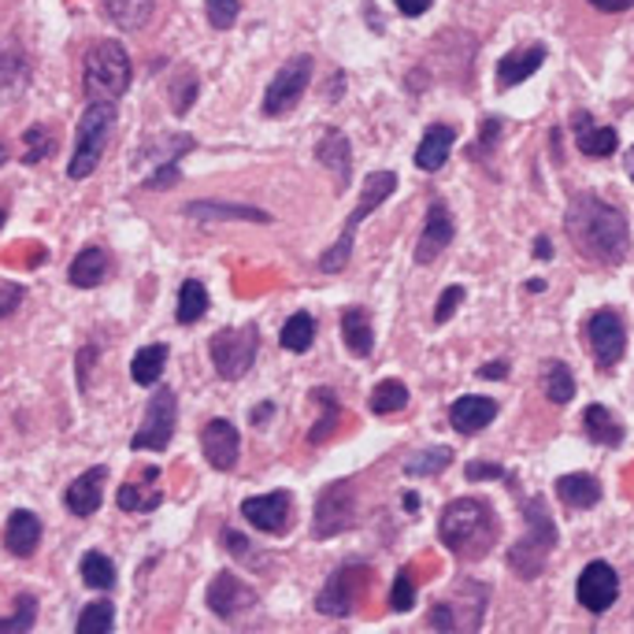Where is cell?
<instances>
[{"mask_svg": "<svg viewBox=\"0 0 634 634\" xmlns=\"http://www.w3.org/2000/svg\"><path fill=\"white\" fill-rule=\"evenodd\" d=\"M449 241H453V212L445 208V201H431L423 219V234L416 241V264H434Z\"/></svg>", "mask_w": 634, "mask_h": 634, "instance_id": "obj_17", "label": "cell"}, {"mask_svg": "<svg viewBox=\"0 0 634 634\" xmlns=\"http://www.w3.org/2000/svg\"><path fill=\"white\" fill-rule=\"evenodd\" d=\"M494 419H497V401H494V397L468 394V397H456L453 408H449V423H453L460 434L486 431Z\"/></svg>", "mask_w": 634, "mask_h": 634, "instance_id": "obj_19", "label": "cell"}, {"mask_svg": "<svg viewBox=\"0 0 634 634\" xmlns=\"http://www.w3.org/2000/svg\"><path fill=\"white\" fill-rule=\"evenodd\" d=\"M576 598H579V605L587 609V612H594V616L609 612L612 605H616V598H620L616 568L605 565V560H590V565L579 571Z\"/></svg>", "mask_w": 634, "mask_h": 634, "instance_id": "obj_13", "label": "cell"}, {"mask_svg": "<svg viewBox=\"0 0 634 634\" xmlns=\"http://www.w3.org/2000/svg\"><path fill=\"white\" fill-rule=\"evenodd\" d=\"M0 230H4V212H0Z\"/></svg>", "mask_w": 634, "mask_h": 634, "instance_id": "obj_60", "label": "cell"}, {"mask_svg": "<svg viewBox=\"0 0 634 634\" xmlns=\"http://www.w3.org/2000/svg\"><path fill=\"white\" fill-rule=\"evenodd\" d=\"M78 571H82V582H86L89 590H111V587H116V565H111V557L97 554V549L82 557Z\"/></svg>", "mask_w": 634, "mask_h": 634, "instance_id": "obj_36", "label": "cell"}, {"mask_svg": "<svg viewBox=\"0 0 634 634\" xmlns=\"http://www.w3.org/2000/svg\"><path fill=\"white\" fill-rule=\"evenodd\" d=\"M541 390L554 405H568L576 397V375L565 361H546L541 364Z\"/></svg>", "mask_w": 634, "mask_h": 634, "instance_id": "obj_32", "label": "cell"}, {"mask_svg": "<svg viewBox=\"0 0 634 634\" xmlns=\"http://www.w3.org/2000/svg\"><path fill=\"white\" fill-rule=\"evenodd\" d=\"M105 483H108V468L105 464L82 472L64 494V505L71 508V516H78V519L94 516L100 508V501H105Z\"/></svg>", "mask_w": 634, "mask_h": 634, "instance_id": "obj_18", "label": "cell"}, {"mask_svg": "<svg viewBox=\"0 0 634 634\" xmlns=\"http://www.w3.org/2000/svg\"><path fill=\"white\" fill-rule=\"evenodd\" d=\"M546 45H524V49H513L508 56H501L497 64V86L501 89H513L519 82H527L535 71L546 64Z\"/></svg>", "mask_w": 634, "mask_h": 634, "instance_id": "obj_21", "label": "cell"}, {"mask_svg": "<svg viewBox=\"0 0 634 634\" xmlns=\"http://www.w3.org/2000/svg\"><path fill=\"white\" fill-rule=\"evenodd\" d=\"M111 627H116V609H111V601H94V605L82 609V616L75 620L78 634H108Z\"/></svg>", "mask_w": 634, "mask_h": 634, "instance_id": "obj_39", "label": "cell"}, {"mask_svg": "<svg viewBox=\"0 0 634 634\" xmlns=\"http://www.w3.org/2000/svg\"><path fill=\"white\" fill-rule=\"evenodd\" d=\"M312 56H290L286 64L275 71V78L268 82V89H264V116L279 119L286 111L298 108V100L304 97V89H309L312 82Z\"/></svg>", "mask_w": 634, "mask_h": 634, "instance_id": "obj_10", "label": "cell"}, {"mask_svg": "<svg viewBox=\"0 0 634 634\" xmlns=\"http://www.w3.org/2000/svg\"><path fill=\"white\" fill-rule=\"evenodd\" d=\"M627 171H631V182H634V149H627Z\"/></svg>", "mask_w": 634, "mask_h": 634, "instance_id": "obj_58", "label": "cell"}, {"mask_svg": "<svg viewBox=\"0 0 634 634\" xmlns=\"http://www.w3.org/2000/svg\"><path fill=\"white\" fill-rule=\"evenodd\" d=\"M582 431H587L590 442L605 445V449H616L623 442V423L605 405H590L587 412H582Z\"/></svg>", "mask_w": 634, "mask_h": 634, "instance_id": "obj_28", "label": "cell"}, {"mask_svg": "<svg viewBox=\"0 0 634 634\" xmlns=\"http://www.w3.org/2000/svg\"><path fill=\"white\" fill-rule=\"evenodd\" d=\"M26 152H23V163H41L45 157H53V149H56V141L53 135H49V127H30L26 135Z\"/></svg>", "mask_w": 634, "mask_h": 634, "instance_id": "obj_43", "label": "cell"}, {"mask_svg": "<svg viewBox=\"0 0 634 634\" xmlns=\"http://www.w3.org/2000/svg\"><path fill=\"white\" fill-rule=\"evenodd\" d=\"M8 160V152H4V146H0V163H4Z\"/></svg>", "mask_w": 634, "mask_h": 634, "instance_id": "obj_59", "label": "cell"}, {"mask_svg": "<svg viewBox=\"0 0 634 634\" xmlns=\"http://www.w3.org/2000/svg\"><path fill=\"white\" fill-rule=\"evenodd\" d=\"M535 257H538V260L554 257V249H549V238H538V241H535Z\"/></svg>", "mask_w": 634, "mask_h": 634, "instance_id": "obj_55", "label": "cell"}, {"mask_svg": "<svg viewBox=\"0 0 634 634\" xmlns=\"http://www.w3.org/2000/svg\"><path fill=\"white\" fill-rule=\"evenodd\" d=\"M356 524V494L350 483H331L315 497V516H312V535L315 538H334L342 530Z\"/></svg>", "mask_w": 634, "mask_h": 634, "instance_id": "obj_11", "label": "cell"}, {"mask_svg": "<svg viewBox=\"0 0 634 634\" xmlns=\"http://www.w3.org/2000/svg\"><path fill=\"white\" fill-rule=\"evenodd\" d=\"M105 275H108V252L100 245H86L67 268V279L78 290H94V286L105 282Z\"/></svg>", "mask_w": 634, "mask_h": 634, "instance_id": "obj_26", "label": "cell"}, {"mask_svg": "<svg viewBox=\"0 0 634 634\" xmlns=\"http://www.w3.org/2000/svg\"><path fill=\"white\" fill-rule=\"evenodd\" d=\"M23 298H26V290L19 282H0V320H8V315L23 304Z\"/></svg>", "mask_w": 634, "mask_h": 634, "instance_id": "obj_47", "label": "cell"}, {"mask_svg": "<svg viewBox=\"0 0 634 634\" xmlns=\"http://www.w3.org/2000/svg\"><path fill=\"white\" fill-rule=\"evenodd\" d=\"M453 141H456V130L445 127V122H434V127H427V135H423V141H419V149H416V168L427 171V175L442 171L445 160H449V149H453Z\"/></svg>", "mask_w": 634, "mask_h": 634, "instance_id": "obj_22", "label": "cell"}, {"mask_svg": "<svg viewBox=\"0 0 634 634\" xmlns=\"http://www.w3.org/2000/svg\"><path fill=\"white\" fill-rule=\"evenodd\" d=\"M163 364H168V345L163 342L146 345V350H138L135 361H130V378H135L138 386H157L163 375Z\"/></svg>", "mask_w": 634, "mask_h": 634, "instance_id": "obj_33", "label": "cell"}, {"mask_svg": "<svg viewBox=\"0 0 634 634\" xmlns=\"http://www.w3.org/2000/svg\"><path fill=\"white\" fill-rule=\"evenodd\" d=\"M557 497L565 501L568 508H594L601 501V483L587 472H571L557 479Z\"/></svg>", "mask_w": 634, "mask_h": 634, "instance_id": "obj_29", "label": "cell"}, {"mask_svg": "<svg viewBox=\"0 0 634 634\" xmlns=\"http://www.w3.org/2000/svg\"><path fill=\"white\" fill-rule=\"evenodd\" d=\"M405 405H408V386L401 383V378H386V383H378L372 390V412L375 416H394V412H401Z\"/></svg>", "mask_w": 634, "mask_h": 634, "instance_id": "obj_38", "label": "cell"}, {"mask_svg": "<svg viewBox=\"0 0 634 634\" xmlns=\"http://www.w3.org/2000/svg\"><path fill=\"white\" fill-rule=\"evenodd\" d=\"M279 342H282V350H290V353H309L315 342V320L309 312L290 315V320L282 323Z\"/></svg>", "mask_w": 634, "mask_h": 634, "instance_id": "obj_34", "label": "cell"}, {"mask_svg": "<svg viewBox=\"0 0 634 634\" xmlns=\"http://www.w3.org/2000/svg\"><path fill=\"white\" fill-rule=\"evenodd\" d=\"M568 241L579 249V257L601 264V268H616L631 252V230L627 219L616 204L594 197V193H579L568 204L565 216Z\"/></svg>", "mask_w": 634, "mask_h": 634, "instance_id": "obj_1", "label": "cell"}, {"mask_svg": "<svg viewBox=\"0 0 634 634\" xmlns=\"http://www.w3.org/2000/svg\"><path fill=\"white\" fill-rule=\"evenodd\" d=\"M464 475L472 479V483H483V479H505V483H513V475H508L501 464H475V460L464 468Z\"/></svg>", "mask_w": 634, "mask_h": 634, "instance_id": "obj_49", "label": "cell"}, {"mask_svg": "<svg viewBox=\"0 0 634 634\" xmlns=\"http://www.w3.org/2000/svg\"><path fill=\"white\" fill-rule=\"evenodd\" d=\"M37 620V598L34 594H19L12 616H0V634H26Z\"/></svg>", "mask_w": 634, "mask_h": 634, "instance_id": "obj_40", "label": "cell"}, {"mask_svg": "<svg viewBox=\"0 0 634 634\" xmlns=\"http://www.w3.org/2000/svg\"><path fill=\"white\" fill-rule=\"evenodd\" d=\"M576 146L582 157L605 160L620 149V135L612 127H594V119L587 111H576Z\"/></svg>", "mask_w": 634, "mask_h": 634, "instance_id": "obj_23", "label": "cell"}, {"mask_svg": "<svg viewBox=\"0 0 634 634\" xmlns=\"http://www.w3.org/2000/svg\"><path fill=\"white\" fill-rule=\"evenodd\" d=\"M130 56L119 41H94L82 60V94L86 100H119L130 89Z\"/></svg>", "mask_w": 634, "mask_h": 634, "instance_id": "obj_4", "label": "cell"}, {"mask_svg": "<svg viewBox=\"0 0 634 634\" xmlns=\"http://www.w3.org/2000/svg\"><path fill=\"white\" fill-rule=\"evenodd\" d=\"M241 516L257 530H264V535H286L293 519V494L271 490V494H260V497H245Z\"/></svg>", "mask_w": 634, "mask_h": 634, "instance_id": "obj_14", "label": "cell"}, {"mask_svg": "<svg viewBox=\"0 0 634 634\" xmlns=\"http://www.w3.org/2000/svg\"><path fill=\"white\" fill-rule=\"evenodd\" d=\"M479 375H483V378H508V364L505 361H490Z\"/></svg>", "mask_w": 634, "mask_h": 634, "instance_id": "obj_54", "label": "cell"}, {"mask_svg": "<svg viewBox=\"0 0 634 634\" xmlns=\"http://www.w3.org/2000/svg\"><path fill=\"white\" fill-rule=\"evenodd\" d=\"M108 19L119 30H141L149 26L152 12H157V0H100Z\"/></svg>", "mask_w": 634, "mask_h": 634, "instance_id": "obj_31", "label": "cell"}, {"mask_svg": "<svg viewBox=\"0 0 634 634\" xmlns=\"http://www.w3.org/2000/svg\"><path fill=\"white\" fill-rule=\"evenodd\" d=\"M394 190H397V175H394V171H372V175L364 179L361 201H356V208L350 212V219H345V227H342V234H337V241L323 252V260H320V268H323L326 275L345 271V264H350V257H353L356 227H361V223L372 216V212H375L386 197H390Z\"/></svg>", "mask_w": 634, "mask_h": 634, "instance_id": "obj_6", "label": "cell"}, {"mask_svg": "<svg viewBox=\"0 0 634 634\" xmlns=\"http://www.w3.org/2000/svg\"><path fill=\"white\" fill-rule=\"evenodd\" d=\"M257 350H260L257 323L223 326V331L212 334V342H208L212 367H216V375L227 378V383H238V378L249 372L252 361H257Z\"/></svg>", "mask_w": 634, "mask_h": 634, "instance_id": "obj_7", "label": "cell"}, {"mask_svg": "<svg viewBox=\"0 0 634 634\" xmlns=\"http://www.w3.org/2000/svg\"><path fill=\"white\" fill-rule=\"evenodd\" d=\"M223 541H227V549L234 557H249V538L238 535L234 527H223Z\"/></svg>", "mask_w": 634, "mask_h": 634, "instance_id": "obj_50", "label": "cell"}, {"mask_svg": "<svg viewBox=\"0 0 634 634\" xmlns=\"http://www.w3.org/2000/svg\"><path fill=\"white\" fill-rule=\"evenodd\" d=\"M449 464H453V449H449V445H434V449H423V453H416L412 460H405V475L427 479V475L445 472Z\"/></svg>", "mask_w": 634, "mask_h": 634, "instance_id": "obj_37", "label": "cell"}, {"mask_svg": "<svg viewBox=\"0 0 634 634\" xmlns=\"http://www.w3.org/2000/svg\"><path fill=\"white\" fill-rule=\"evenodd\" d=\"M175 182H179V160H168L146 179V190H168V186H175Z\"/></svg>", "mask_w": 634, "mask_h": 634, "instance_id": "obj_48", "label": "cell"}, {"mask_svg": "<svg viewBox=\"0 0 634 634\" xmlns=\"http://www.w3.org/2000/svg\"><path fill=\"white\" fill-rule=\"evenodd\" d=\"M438 538L456 560H483L497 541L494 508L483 497H456L442 508Z\"/></svg>", "mask_w": 634, "mask_h": 634, "instance_id": "obj_2", "label": "cell"}, {"mask_svg": "<svg viewBox=\"0 0 634 634\" xmlns=\"http://www.w3.org/2000/svg\"><path fill=\"white\" fill-rule=\"evenodd\" d=\"M271 412H275V408H271V405H260V408H257V412H252V423H264V419H268Z\"/></svg>", "mask_w": 634, "mask_h": 634, "instance_id": "obj_56", "label": "cell"}, {"mask_svg": "<svg viewBox=\"0 0 634 634\" xmlns=\"http://www.w3.org/2000/svg\"><path fill=\"white\" fill-rule=\"evenodd\" d=\"M197 94H201V82H197V75L193 71H179L175 78H171V111L175 116H186V111L193 108V100H197Z\"/></svg>", "mask_w": 634, "mask_h": 634, "instance_id": "obj_41", "label": "cell"}, {"mask_svg": "<svg viewBox=\"0 0 634 634\" xmlns=\"http://www.w3.org/2000/svg\"><path fill=\"white\" fill-rule=\"evenodd\" d=\"M204 312H208V290L201 286V279H186V282H182V290H179L175 320L182 326H190V323H197Z\"/></svg>", "mask_w": 634, "mask_h": 634, "instance_id": "obj_35", "label": "cell"}, {"mask_svg": "<svg viewBox=\"0 0 634 634\" xmlns=\"http://www.w3.org/2000/svg\"><path fill=\"white\" fill-rule=\"evenodd\" d=\"M315 160L323 163L326 171H334L337 190H350V171H353V152H350V138L337 127H326V135L315 146Z\"/></svg>", "mask_w": 634, "mask_h": 634, "instance_id": "obj_20", "label": "cell"}, {"mask_svg": "<svg viewBox=\"0 0 634 634\" xmlns=\"http://www.w3.org/2000/svg\"><path fill=\"white\" fill-rule=\"evenodd\" d=\"M116 130V100H89L86 111L78 119V135H75V152H71L67 175L71 179H89L97 171L105 146Z\"/></svg>", "mask_w": 634, "mask_h": 634, "instance_id": "obj_5", "label": "cell"}, {"mask_svg": "<svg viewBox=\"0 0 634 634\" xmlns=\"http://www.w3.org/2000/svg\"><path fill=\"white\" fill-rule=\"evenodd\" d=\"M190 219H245V223H271V212L252 208V204H227V201H190L186 204Z\"/></svg>", "mask_w": 634, "mask_h": 634, "instance_id": "obj_25", "label": "cell"}, {"mask_svg": "<svg viewBox=\"0 0 634 634\" xmlns=\"http://www.w3.org/2000/svg\"><path fill=\"white\" fill-rule=\"evenodd\" d=\"M412 605H416V579H412V568H401L394 579V590H390V609L408 612Z\"/></svg>", "mask_w": 634, "mask_h": 634, "instance_id": "obj_45", "label": "cell"}, {"mask_svg": "<svg viewBox=\"0 0 634 634\" xmlns=\"http://www.w3.org/2000/svg\"><path fill=\"white\" fill-rule=\"evenodd\" d=\"M587 345L601 372H612L623 361V350H627V326L612 309H601L587 320Z\"/></svg>", "mask_w": 634, "mask_h": 634, "instance_id": "obj_12", "label": "cell"}, {"mask_svg": "<svg viewBox=\"0 0 634 634\" xmlns=\"http://www.w3.org/2000/svg\"><path fill=\"white\" fill-rule=\"evenodd\" d=\"M342 337H345V350L353 356H372L375 350V331H372V315L367 309H350L342 315Z\"/></svg>", "mask_w": 634, "mask_h": 634, "instance_id": "obj_30", "label": "cell"}, {"mask_svg": "<svg viewBox=\"0 0 634 634\" xmlns=\"http://www.w3.org/2000/svg\"><path fill=\"white\" fill-rule=\"evenodd\" d=\"M524 524H527L524 538L508 549V568H513L519 579H538L557 546V524H554V516H549L546 497L524 501Z\"/></svg>", "mask_w": 634, "mask_h": 634, "instance_id": "obj_3", "label": "cell"}, {"mask_svg": "<svg viewBox=\"0 0 634 634\" xmlns=\"http://www.w3.org/2000/svg\"><path fill=\"white\" fill-rule=\"evenodd\" d=\"M146 483H122L119 486V494H116V505L122 508V513H152V508H160V486H149V483H157L160 472L157 468H146Z\"/></svg>", "mask_w": 634, "mask_h": 634, "instance_id": "obj_27", "label": "cell"}, {"mask_svg": "<svg viewBox=\"0 0 634 634\" xmlns=\"http://www.w3.org/2000/svg\"><path fill=\"white\" fill-rule=\"evenodd\" d=\"M175 423H179V397L171 386H160L157 394L149 397L146 419H141L138 434L130 438V449H149V453H163L175 438Z\"/></svg>", "mask_w": 634, "mask_h": 634, "instance_id": "obj_9", "label": "cell"}, {"mask_svg": "<svg viewBox=\"0 0 634 634\" xmlns=\"http://www.w3.org/2000/svg\"><path fill=\"white\" fill-rule=\"evenodd\" d=\"M41 541V519L30 508H15L4 524V549L12 557H30Z\"/></svg>", "mask_w": 634, "mask_h": 634, "instance_id": "obj_24", "label": "cell"}, {"mask_svg": "<svg viewBox=\"0 0 634 634\" xmlns=\"http://www.w3.org/2000/svg\"><path fill=\"white\" fill-rule=\"evenodd\" d=\"M367 587H372V568L367 565H342L326 579V587L315 594V609L323 616H334V620H345L353 616L356 605L364 601Z\"/></svg>", "mask_w": 634, "mask_h": 634, "instance_id": "obj_8", "label": "cell"}, {"mask_svg": "<svg viewBox=\"0 0 634 634\" xmlns=\"http://www.w3.org/2000/svg\"><path fill=\"white\" fill-rule=\"evenodd\" d=\"M204 601H208V609L216 612L219 620H238L241 612H249L260 598L249 582H241L238 576H230V571H219V576L208 582Z\"/></svg>", "mask_w": 634, "mask_h": 634, "instance_id": "obj_15", "label": "cell"}, {"mask_svg": "<svg viewBox=\"0 0 634 634\" xmlns=\"http://www.w3.org/2000/svg\"><path fill=\"white\" fill-rule=\"evenodd\" d=\"M497 135H501V122H497V119H486V127H483V141H479V146H472V160H475V157H483V152H486V149L497 141Z\"/></svg>", "mask_w": 634, "mask_h": 634, "instance_id": "obj_51", "label": "cell"}, {"mask_svg": "<svg viewBox=\"0 0 634 634\" xmlns=\"http://www.w3.org/2000/svg\"><path fill=\"white\" fill-rule=\"evenodd\" d=\"M587 4L598 8V12H605V15H620V12H631L634 0H587Z\"/></svg>", "mask_w": 634, "mask_h": 634, "instance_id": "obj_53", "label": "cell"}, {"mask_svg": "<svg viewBox=\"0 0 634 634\" xmlns=\"http://www.w3.org/2000/svg\"><path fill=\"white\" fill-rule=\"evenodd\" d=\"M394 4H397V12H401V15H408V19H419L423 12H431V4H434V0H394Z\"/></svg>", "mask_w": 634, "mask_h": 634, "instance_id": "obj_52", "label": "cell"}, {"mask_svg": "<svg viewBox=\"0 0 634 634\" xmlns=\"http://www.w3.org/2000/svg\"><path fill=\"white\" fill-rule=\"evenodd\" d=\"M405 508H419V497L416 494H405Z\"/></svg>", "mask_w": 634, "mask_h": 634, "instance_id": "obj_57", "label": "cell"}, {"mask_svg": "<svg viewBox=\"0 0 634 634\" xmlns=\"http://www.w3.org/2000/svg\"><path fill=\"white\" fill-rule=\"evenodd\" d=\"M312 397L326 408V412L320 416V423H315V431L309 438H312V445H323L326 438L334 434V427H337V397L331 390H312Z\"/></svg>", "mask_w": 634, "mask_h": 634, "instance_id": "obj_42", "label": "cell"}, {"mask_svg": "<svg viewBox=\"0 0 634 634\" xmlns=\"http://www.w3.org/2000/svg\"><path fill=\"white\" fill-rule=\"evenodd\" d=\"M238 12H241V0H204V15L216 30H230L238 23Z\"/></svg>", "mask_w": 634, "mask_h": 634, "instance_id": "obj_44", "label": "cell"}, {"mask_svg": "<svg viewBox=\"0 0 634 634\" xmlns=\"http://www.w3.org/2000/svg\"><path fill=\"white\" fill-rule=\"evenodd\" d=\"M460 301H464V286H449V290L438 298V309H434V323H449L460 309Z\"/></svg>", "mask_w": 634, "mask_h": 634, "instance_id": "obj_46", "label": "cell"}, {"mask_svg": "<svg viewBox=\"0 0 634 634\" xmlns=\"http://www.w3.org/2000/svg\"><path fill=\"white\" fill-rule=\"evenodd\" d=\"M201 449H204V460H208L216 472H230L238 468V456H241V438H238V427L230 419H208L201 431Z\"/></svg>", "mask_w": 634, "mask_h": 634, "instance_id": "obj_16", "label": "cell"}]
</instances>
